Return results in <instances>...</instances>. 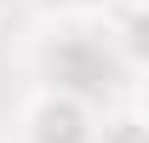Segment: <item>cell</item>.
I'll use <instances>...</instances> for the list:
<instances>
[{
    "mask_svg": "<svg viewBox=\"0 0 149 143\" xmlns=\"http://www.w3.org/2000/svg\"><path fill=\"white\" fill-rule=\"evenodd\" d=\"M17 143H97V109L80 92L35 86L17 109Z\"/></svg>",
    "mask_w": 149,
    "mask_h": 143,
    "instance_id": "cell-1",
    "label": "cell"
},
{
    "mask_svg": "<svg viewBox=\"0 0 149 143\" xmlns=\"http://www.w3.org/2000/svg\"><path fill=\"white\" fill-rule=\"evenodd\" d=\"M109 40H115V52H120V63L149 80V0H120Z\"/></svg>",
    "mask_w": 149,
    "mask_h": 143,
    "instance_id": "cell-2",
    "label": "cell"
},
{
    "mask_svg": "<svg viewBox=\"0 0 149 143\" xmlns=\"http://www.w3.org/2000/svg\"><path fill=\"white\" fill-rule=\"evenodd\" d=\"M97 143H149V120L138 115V109L103 115V120H97Z\"/></svg>",
    "mask_w": 149,
    "mask_h": 143,
    "instance_id": "cell-3",
    "label": "cell"
},
{
    "mask_svg": "<svg viewBox=\"0 0 149 143\" xmlns=\"http://www.w3.org/2000/svg\"><path fill=\"white\" fill-rule=\"evenodd\" d=\"M46 6H57V12H69V17H97V12H115L120 0H46Z\"/></svg>",
    "mask_w": 149,
    "mask_h": 143,
    "instance_id": "cell-4",
    "label": "cell"
},
{
    "mask_svg": "<svg viewBox=\"0 0 149 143\" xmlns=\"http://www.w3.org/2000/svg\"><path fill=\"white\" fill-rule=\"evenodd\" d=\"M138 115L149 120V80H143V92H138Z\"/></svg>",
    "mask_w": 149,
    "mask_h": 143,
    "instance_id": "cell-5",
    "label": "cell"
},
{
    "mask_svg": "<svg viewBox=\"0 0 149 143\" xmlns=\"http://www.w3.org/2000/svg\"><path fill=\"white\" fill-rule=\"evenodd\" d=\"M6 6H12V0H0V17H6Z\"/></svg>",
    "mask_w": 149,
    "mask_h": 143,
    "instance_id": "cell-6",
    "label": "cell"
}]
</instances>
